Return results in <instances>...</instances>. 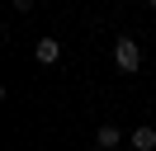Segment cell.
I'll return each instance as SVG.
<instances>
[{"instance_id": "obj_1", "label": "cell", "mask_w": 156, "mask_h": 151, "mask_svg": "<svg viewBox=\"0 0 156 151\" xmlns=\"http://www.w3.org/2000/svg\"><path fill=\"white\" fill-rule=\"evenodd\" d=\"M114 66L123 76H137L142 71V43H137V38H118L114 43Z\"/></svg>"}, {"instance_id": "obj_2", "label": "cell", "mask_w": 156, "mask_h": 151, "mask_svg": "<svg viewBox=\"0 0 156 151\" xmlns=\"http://www.w3.org/2000/svg\"><path fill=\"white\" fill-rule=\"evenodd\" d=\"M33 61L38 66H57L62 61V38H38L33 43Z\"/></svg>"}, {"instance_id": "obj_3", "label": "cell", "mask_w": 156, "mask_h": 151, "mask_svg": "<svg viewBox=\"0 0 156 151\" xmlns=\"http://www.w3.org/2000/svg\"><path fill=\"white\" fill-rule=\"evenodd\" d=\"M95 146H99V151H118V146H123V128H118V123H99Z\"/></svg>"}, {"instance_id": "obj_4", "label": "cell", "mask_w": 156, "mask_h": 151, "mask_svg": "<svg viewBox=\"0 0 156 151\" xmlns=\"http://www.w3.org/2000/svg\"><path fill=\"white\" fill-rule=\"evenodd\" d=\"M128 142H133V151H156V128L151 123H137V128L128 132Z\"/></svg>"}, {"instance_id": "obj_5", "label": "cell", "mask_w": 156, "mask_h": 151, "mask_svg": "<svg viewBox=\"0 0 156 151\" xmlns=\"http://www.w3.org/2000/svg\"><path fill=\"white\" fill-rule=\"evenodd\" d=\"M14 9H19V14H29V9H33V0H14Z\"/></svg>"}, {"instance_id": "obj_6", "label": "cell", "mask_w": 156, "mask_h": 151, "mask_svg": "<svg viewBox=\"0 0 156 151\" xmlns=\"http://www.w3.org/2000/svg\"><path fill=\"white\" fill-rule=\"evenodd\" d=\"M147 9H156V0H147Z\"/></svg>"}]
</instances>
